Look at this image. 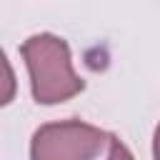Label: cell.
Wrapping results in <instances>:
<instances>
[{
  "label": "cell",
  "instance_id": "obj_3",
  "mask_svg": "<svg viewBox=\"0 0 160 160\" xmlns=\"http://www.w3.org/2000/svg\"><path fill=\"white\" fill-rule=\"evenodd\" d=\"M108 160H135V158L125 148V142H120L118 138H112L110 140V150H108Z\"/></svg>",
  "mask_w": 160,
  "mask_h": 160
},
{
  "label": "cell",
  "instance_id": "obj_1",
  "mask_svg": "<svg viewBox=\"0 0 160 160\" xmlns=\"http://www.w3.org/2000/svg\"><path fill=\"white\" fill-rule=\"evenodd\" d=\"M20 55L30 75V90L35 102L58 105L82 92L85 82L75 72L70 48L62 38L52 32L30 35L20 45Z\"/></svg>",
  "mask_w": 160,
  "mask_h": 160
},
{
  "label": "cell",
  "instance_id": "obj_2",
  "mask_svg": "<svg viewBox=\"0 0 160 160\" xmlns=\"http://www.w3.org/2000/svg\"><path fill=\"white\" fill-rule=\"evenodd\" d=\"M110 140L112 135L82 120L45 122L30 140V160H95Z\"/></svg>",
  "mask_w": 160,
  "mask_h": 160
},
{
  "label": "cell",
  "instance_id": "obj_5",
  "mask_svg": "<svg viewBox=\"0 0 160 160\" xmlns=\"http://www.w3.org/2000/svg\"><path fill=\"white\" fill-rule=\"evenodd\" d=\"M152 158L160 160V125L155 128V138H152Z\"/></svg>",
  "mask_w": 160,
  "mask_h": 160
},
{
  "label": "cell",
  "instance_id": "obj_4",
  "mask_svg": "<svg viewBox=\"0 0 160 160\" xmlns=\"http://www.w3.org/2000/svg\"><path fill=\"white\" fill-rule=\"evenodd\" d=\"M2 68H5V85H8V92L2 95V105H8L12 100V88H15V80H12V68L8 62V58L2 55Z\"/></svg>",
  "mask_w": 160,
  "mask_h": 160
}]
</instances>
